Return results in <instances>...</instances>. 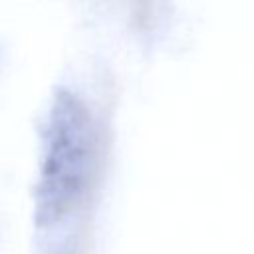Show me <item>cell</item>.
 I'll list each match as a JSON object with an SVG mask.
<instances>
[{"label": "cell", "mask_w": 254, "mask_h": 254, "mask_svg": "<svg viewBox=\"0 0 254 254\" xmlns=\"http://www.w3.org/2000/svg\"><path fill=\"white\" fill-rule=\"evenodd\" d=\"M95 129L89 111L71 95L64 93L50 113V153L46 185L71 192L83 185L95 157Z\"/></svg>", "instance_id": "6da1fadb"}]
</instances>
